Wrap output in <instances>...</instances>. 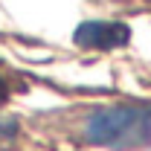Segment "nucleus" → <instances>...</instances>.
Masks as SVG:
<instances>
[{"mask_svg": "<svg viewBox=\"0 0 151 151\" xmlns=\"http://www.w3.org/2000/svg\"><path fill=\"white\" fill-rule=\"evenodd\" d=\"M81 134L90 145L137 151L151 145V105H102L84 116Z\"/></svg>", "mask_w": 151, "mask_h": 151, "instance_id": "nucleus-1", "label": "nucleus"}, {"mask_svg": "<svg viewBox=\"0 0 151 151\" xmlns=\"http://www.w3.org/2000/svg\"><path fill=\"white\" fill-rule=\"evenodd\" d=\"M12 134V122H6V119H0V139H6Z\"/></svg>", "mask_w": 151, "mask_h": 151, "instance_id": "nucleus-4", "label": "nucleus"}, {"mask_svg": "<svg viewBox=\"0 0 151 151\" xmlns=\"http://www.w3.org/2000/svg\"><path fill=\"white\" fill-rule=\"evenodd\" d=\"M73 41L81 50L108 52V50H119L131 41V26L122 20H84L81 26H76Z\"/></svg>", "mask_w": 151, "mask_h": 151, "instance_id": "nucleus-2", "label": "nucleus"}, {"mask_svg": "<svg viewBox=\"0 0 151 151\" xmlns=\"http://www.w3.org/2000/svg\"><path fill=\"white\" fill-rule=\"evenodd\" d=\"M6 99H9V84H6V78L0 76V105H3Z\"/></svg>", "mask_w": 151, "mask_h": 151, "instance_id": "nucleus-3", "label": "nucleus"}]
</instances>
